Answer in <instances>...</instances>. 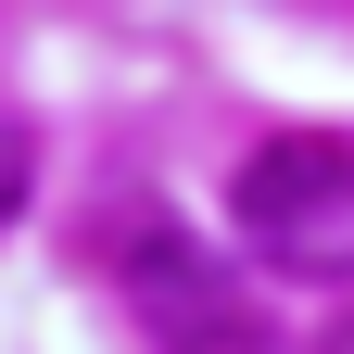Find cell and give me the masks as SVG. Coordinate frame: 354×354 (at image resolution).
<instances>
[{"instance_id":"cell-1","label":"cell","mask_w":354,"mask_h":354,"mask_svg":"<svg viewBox=\"0 0 354 354\" xmlns=\"http://www.w3.org/2000/svg\"><path fill=\"white\" fill-rule=\"evenodd\" d=\"M228 228L253 266H279L304 291L354 279V140H266L228 177Z\"/></svg>"},{"instance_id":"cell-2","label":"cell","mask_w":354,"mask_h":354,"mask_svg":"<svg viewBox=\"0 0 354 354\" xmlns=\"http://www.w3.org/2000/svg\"><path fill=\"white\" fill-rule=\"evenodd\" d=\"M127 304H140V329H152L165 354H253V304H241V279H228L215 253H190L165 215L127 228Z\"/></svg>"},{"instance_id":"cell-3","label":"cell","mask_w":354,"mask_h":354,"mask_svg":"<svg viewBox=\"0 0 354 354\" xmlns=\"http://www.w3.org/2000/svg\"><path fill=\"white\" fill-rule=\"evenodd\" d=\"M26 177H38V165H26V127H0V228L26 215Z\"/></svg>"},{"instance_id":"cell-4","label":"cell","mask_w":354,"mask_h":354,"mask_svg":"<svg viewBox=\"0 0 354 354\" xmlns=\"http://www.w3.org/2000/svg\"><path fill=\"white\" fill-rule=\"evenodd\" d=\"M329 354H354V329H342V342H329Z\"/></svg>"}]
</instances>
